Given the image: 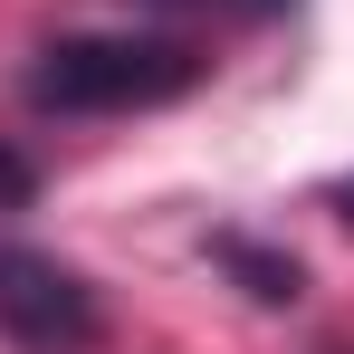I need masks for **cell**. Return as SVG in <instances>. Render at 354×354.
Listing matches in <instances>:
<instances>
[{"instance_id": "3957f363", "label": "cell", "mask_w": 354, "mask_h": 354, "mask_svg": "<svg viewBox=\"0 0 354 354\" xmlns=\"http://www.w3.org/2000/svg\"><path fill=\"white\" fill-rule=\"evenodd\" d=\"M211 259H221L259 306H297V297H306V259H297V249H268V239H249V230H221Z\"/></svg>"}, {"instance_id": "277c9868", "label": "cell", "mask_w": 354, "mask_h": 354, "mask_svg": "<svg viewBox=\"0 0 354 354\" xmlns=\"http://www.w3.org/2000/svg\"><path fill=\"white\" fill-rule=\"evenodd\" d=\"M134 10H192V19H278L297 0H134Z\"/></svg>"}, {"instance_id": "7a4b0ae2", "label": "cell", "mask_w": 354, "mask_h": 354, "mask_svg": "<svg viewBox=\"0 0 354 354\" xmlns=\"http://www.w3.org/2000/svg\"><path fill=\"white\" fill-rule=\"evenodd\" d=\"M0 335H10V354H96L106 345V297L58 249L10 239L0 249Z\"/></svg>"}, {"instance_id": "6da1fadb", "label": "cell", "mask_w": 354, "mask_h": 354, "mask_svg": "<svg viewBox=\"0 0 354 354\" xmlns=\"http://www.w3.org/2000/svg\"><path fill=\"white\" fill-rule=\"evenodd\" d=\"M201 77L211 58L173 29H86V39H48L19 86L39 115H153L182 106Z\"/></svg>"}, {"instance_id": "5b68a950", "label": "cell", "mask_w": 354, "mask_h": 354, "mask_svg": "<svg viewBox=\"0 0 354 354\" xmlns=\"http://www.w3.org/2000/svg\"><path fill=\"white\" fill-rule=\"evenodd\" d=\"M29 192H39V163H29L19 144H0V211H19Z\"/></svg>"}, {"instance_id": "8992f818", "label": "cell", "mask_w": 354, "mask_h": 354, "mask_svg": "<svg viewBox=\"0 0 354 354\" xmlns=\"http://www.w3.org/2000/svg\"><path fill=\"white\" fill-rule=\"evenodd\" d=\"M326 201H335V221H345V230H354V173L335 182V192H326Z\"/></svg>"}]
</instances>
